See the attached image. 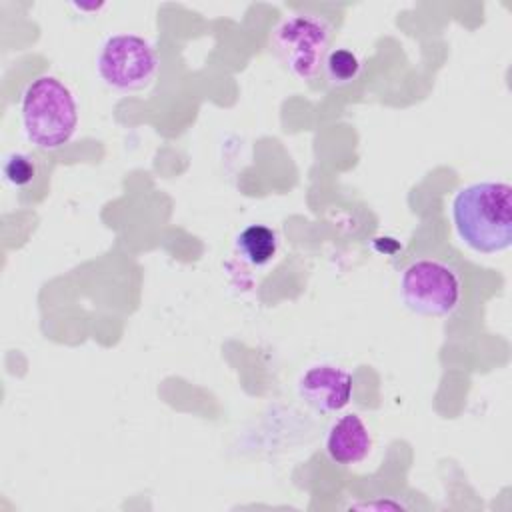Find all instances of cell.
Masks as SVG:
<instances>
[{
  "instance_id": "obj_1",
  "label": "cell",
  "mask_w": 512,
  "mask_h": 512,
  "mask_svg": "<svg viewBox=\"0 0 512 512\" xmlns=\"http://www.w3.org/2000/svg\"><path fill=\"white\" fill-rule=\"evenodd\" d=\"M452 222L460 240L480 254H498L512 244V186L472 182L452 198Z\"/></svg>"
},
{
  "instance_id": "obj_2",
  "label": "cell",
  "mask_w": 512,
  "mask_h": 512,
  "mask_svg": "<svg viewBox=\"0 0 512 512\" xmlns=\"http://www.w3.org/2000/svg\"><path fill=\"white\" fill-rule=\"evenodd\" d=\"M20 120L26 140L40 150H60L76 136L78 102L56 76L34 78L22 92Z\"/></svg>"
},
{
  "instance_id": "obj_3",
  "label": "cell",
  "mask_w": 512,
  "mask_h": 512,
  "mask_svg": "<svg viewBox=\"0 0 512 512\" xmlns=\"http://www.w3.org/2000/svg\"><path fill=\"white\" fill-rule=\"evenodd\" d=\"M332 24L314 12H294L272 32V50L300 80H312L320 72L332 42Z\"/></svg>"
},
{
  "instance_id": "obj_4",
  "label": "cell",
  "mask_w": 512,
  "mask_h": 512,
  "mask_svg": "<svg viewBox=\"0 0 512 512\" xmlns=\"http://www.w3.org/2000/svg\"><path fill=\"white\" fill-rule=\"evenodd\" d=\"M160 68L156 46L132 32L108 36L96 56V72L100 80L116 92L146 90Z\"/></svg>"
},
{
  "instance_id": "obj_5",
  "label": "cell",
  "mask_w": 512,
  "mask_h": 512,
  "mask_svg": "<svg viewBox=\"0 0 512 512\" xmlns=\"http://www.w3.org/2000/svg\"><path fill=\"white\" fill-rule=\"evenodd\" d=\"M400 296L408 310L420 316H450L462 298L458 272L442 260L420 258L410 262L400 278Z\"/></svg>"
},
{
  "instance_id": "obj_6",
  "label": "cell",
  "mask_w": 512,
  "mask_h": 512,
  "mask_svg": "<svg viewBox=\"0 0 512 512\" xmlns=\"http://www.w3.org/2000/svg\"><path fill=\"white\" fill-rule=\"evenodd\" d=\"M354 378L334 364H314L298 380V396L316 412H340L352 400Z\"/></svg>"
},
{
  "instance_id": "obj_7",
  "label": "cell",
  "mask_w": 512,
  "mask_h": 512,
  "mask_svg": "<svg viewBox=\"0 0 512 512\" xmlns=\"http://www.w3.org/2000/svg\"><path fill=\"white\" fill-rule=\"evenodd\" d=\"M372 450V436L366 422L358 414L340 416L328 430L326 454L340 466L362 462Z\"/></svg>"
},
{
  "instance_id": "obj_8",
  "label": "cell",
  "mask_w": 512,
  "mask_h": 512,
  "mask_svg": "<svg viewBox=\"0 0 512 512\" xmlns=\"http://www.w3.org/2000/svg\"><path fill=\"white\" fill-rule=\"evenodd\" d=\"M238 254L252 266H266L278 252V236L264 224H250L236 236Z\"/></svg>"
},
{
  "instance_id": "obj_9",
  "label": "cell",
  "mask_w": 512,
  "mask_h": 512,
  "mask_svg": "<svg viewBox=\"0 0 512 512\" xmlns=\"http://www.w3.org/2000/svg\"><path fill=\"white\" fill-rule=\"evenodd\" d=\"M362 58L348 48H334L326 54L322 70L330 86L344 88L358 80L362 74Z\"/></svg>"
},
{
  "instance_id": "obj_10",
  "label": "cell",
  "mask_w": 512,
  "mask_h": 512,
  "mask_svg": "<svg viewBox=\"0 0 512 512\" xmlns=\"http://www.w3.org/2000/svg\"><path fill=\"white\" fill-rule=\"evenodd\" d=\"M2 176L14 188L28 186L36 176L34 160L24 152H12L2 162Z\"/></svg>"
}]
</instances>
